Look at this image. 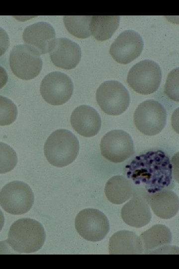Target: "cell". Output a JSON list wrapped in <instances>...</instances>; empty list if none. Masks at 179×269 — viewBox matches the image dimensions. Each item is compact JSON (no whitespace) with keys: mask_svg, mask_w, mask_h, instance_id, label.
<instances>
[{"mask_svg":"<svg viewBox=\"0 0 179 269\" xmlns=\"http://www.w3.org/2000/svg\"><path fill=\"white\" fill-rule=\"evenodd\" d=\"M144 193L153 212L158 217L170 219L178 213L179 200L174 191L164 189L154 193Z\"/></svg>","mask_w":179,"mask_h":269,"instance_id":"e0dca14e","label":"cell"},{"mask_svg":"<svg viewBox=\"0 0 179 269\" xmlns=\"http://www.w3.org/2000/svg\"><path fill=\"white\" fill-rule=\"evenodd\" d=\"M164 92L171 99L179 102V68L173 69L168 75Z\"/></svg>","mask_w":179,"mask_h":269,"instance_id":"d4e9b609","label":"cell"},{"mask_svg":"<svg viewBox=\"0 0 179 269\" xmlns=\"http://www.w3.org/2000/svg\"><path fill=\"white\" fill-rule=\"evenodd\" d=\"M46 239L43 226L37 221L22 218L10 226L6 243L19 253H32L40 250Z\"/></svg>","mask_w":179,"mask_h":269,"instance_id":"7a4b0ae2","label":"cell"},{"mask_svg":"<svg viewBox=\"0 0 179 269\" xmlns=\"http://www.w3.org/2000/svg\"><path fill=\"white\" fill-rule=\"evenodd\" d=\"M17 109L9 99L0 96V126H7L13 123L17 117Z\"/></svg>","mask_w":179,"mask_h":269,"instance_id":"cb8c5ba5","label":"cell"},{"mask_svg":"<svg viewBox=\"0 0 179 269\" xmlns=\"http://www.w3.org/2000/svg\"><path fill=\"white\" fill-rule=\"evenodd\" d=\"M120 16H92L89 29L90 34L98 41L109 39L118 27Z\"/></svg>","mask_w":179,"mask_h":269,"instance_id":"44dd1931","label":"cell"},{"mask_svg":"<svg viewBox=\"0 0 179 269\" xmlns=\"http://www.w3.org/2000/svg\"><path fill=\"white\" fill-rule=\"evenodd\" d=\"M4 224V217L3 213L0 209V231L2 229Z\"/></svg>","mask_w":179,"mask_h":269,"instance_id":"83f0119b","label":"cell"},{"mask_svg":"<svg viewBox=\"0 0 179 269\" xmlns=\"http://www.w3.org/2000/svg\"><path fill=\"white\" fill-rule=\"evenodd\" d=\"M49 52L51 60L56 66L67 70L77 66L82 55L80 46L67 38L55 39Z\"/></svg>","mask_w":179,"mask_h":269,"instance_id":"4fadbf2b","label":"cell"},{"mask_svg":"<svg viewBox=\"0 0 179 269\" xmlns=\"http://www.w3.org/2000/svg\"><path fill=\"white\" fill-rule=\"evenodd\" d=\"M121 216L127 225L137 228L150 222L152 215L144 192L136 190L132 198L122 207Z\"/></svg>","mask_w":179,"mask_h":269,"instance_id":"5bb4252c","label":"cell"},{"mask_svg":"<svg viewBox=\"0 0 179 269\" xmlns=\"http://www.w3.org/2000/svg\"><path fill=\"white\" fill-rule=\"evenodd\" d=\"M10 41L6 31L0 27V57L5 53L9 46Z\"/></svg>","mask_w":179,"mask_h":269,"instance_id":"484cf974","label":"cell"},{"mask_svg":"<svg viewBox=\"0 0 179 269\" xmlns=\"http://www.w3.org/2000/svg\"><path fill=\"white\" fill-rule=\"evenodd\" d=\"M100 148L103 157L110 162H122L134 153V144L130 135L120 130L107 133L102 138Z\"/></svg>","mask_w":179,"mask_h":269,"instance_id":"30bf717a","label":"cell"},{"mask_svg":"<svg viewBox=\"0 0 179 269\" xmlns=\"http://www.w3.org/2000/svg\"><path fill=\"white\" fill-rule=\"evenodd\" d=\"M73 129L81 135L90 137L95 135L101 128V119L92 107L81 105L72 112L70 118Z\"/></svg>","mask_w":179,"mask_h":269,"instance_id":"9a60e30c","label":"cell"},{"mask_svg":"<svg viewBox=\"0 0 179 269\" xmlns=\"http://www.w3.org/2000/svg\"><path fill=\"white\" fill-rule=\"evenodd\" d=\"M55 38L54 29L46 22H39L27 26L22 35L25 43L35 48L40 54L49 52Z\"/></svg>","mask_w":179,"mask_h":269,"instance_id":"2e32d148","label":"cell"},{"mask_svg":"<svg viewBox=\"0 0 179 269\" xmlns=\"http://www.w3.org/2000/svg\"><path fill=\"white\" fill-rule=\"evenodd\" d=\"M75 228L84 239L97 242L103 239L108 233L109 223L106 216L100 211L87 208L77 214Z\"/></svg>","mask_w":179,"mask_h":269,"instance_id":"9c48e42d","label":"cell"},{"mask_svg":"<svg viewBox=\"0 0 179 269\" xmlns=\"http://www.w3.org/2000/svg\"><path fill=\"white\" fill-rule=\"evenodd\" d=\"M92 16H70L63 17L67 30L73 36L79 38H87L91 34L89 24Z\"/></svg>","mask_w":179,"mask_h":269,"instance_id":"7402d4cb","label":"cell"},{"mask_svg":"<svg viewBox=\"0 0 179 269\" xmlns=\"http://www.w3.org/2000/svg\"><path fill=\"white\" fill-rule=\"evenodd\" d=\"M125 169L137 191L151 194L173 186L172 165L169 156L161 150H150L136 156Z\"/></svg>","mask_w":179,"mask_h":269,"instance_id":"6da1fadb","label":"cell"},{"mask_svg":"<svg viewBox=\"0 0 179 269\" xmlns=\"http://www.w3.org/2000/svg\"><path fill=\"white\" fill-rule=\"evenodd\" d=\"M8 80V76L6 70L0 66V90L6 84Z\"/></svg>","mask_w":179,"mask_h":269,"instance_id":"4316f807","label":"cell"},{"mask_svg":"<svg viewBox=\"0 0 179 269\" xmlns=\"http://www.w3.org/2000/svg\"><path fill=\"white\" fill-rule=\"evenodd\" d=\"M143 46V41L138 33L132 30H125L112 43L109 53L117 62L127 64L140 55Z\"/></svg>","mask_w":179,"mask_h":269,"instance_id":"7c38bea8","label":"cell"},{"mask_svg":"<svg viewBox=\"0 0 179 269\" xmlns=\"http://www.w3.org/2000/svg\"><path fill=\"white\" fill-rule=\"evenodd\" d=\"M34 193L30 186L22 181H13L6 184L0 192V205L6 212L21 215L31 208Z\"/></svg>","mask_w":179,"mask_h":269,"instance_id":"8992f818","label":"cell"},{"mask_svg":"<svg viewBox=\"0 0 179 269\" xmlns=\"http://www.w3.org/2000/svg\"><path fill=\"white\" fill-rule=\"evenodd\" d=\"M140 238L141 240L143 253H154L155 251L168 246L172 240V235L170 229L165 225L157 224L142 233Z\"/></svg>","mask_w":179,"mask_h":269,"instance_id":"d6986e66","label":"cell"},{"mask_svg":"<svg viewBox=\"0 0 179 269\" xmlns=\"http://www.w3.org/2000/svg\"><path fill=\"white\" fill-rule=\"evenodd\" d=\"M73 89L72 81L67 75L54 71L49 73L42 80L40 93L48 103L61 105L71 98Z\"/></svg>","mask_w":179,"mask_h":269,"instance_id":"8fae6325","label":"cell"},{"mask_svg":"<svg viewBox=\"0 0 179 269\" xmlns=\"http://www.w3.org/2000/svg\"><path fill=\"white\" fill-rule=\"evenodd\" d=\"M162 71L159 65L150 60H144L133 65L127 77L129 86L136 92L149 95L160 87Z\"/></svg>","mask_w":179,"mask_h":269,"instance_id":"277c9868","label":"cell"},{"mask_svg":"<svg viewBox=\"0 0 179 269\" xmlns=\"http://www.w3.org/2000/svg\"><path fill=\"white\" fill-rule=\"evenodd\" d=\"M17 163L15 150L8 144L0 142V174L12 170Z\"/></svg>","mask_w":179,"mask_h":269,"instance_id":"603a6c76","label":"cell"},{"mask_svg":"<svg viewBox=\"0 0 179 269\" xmlns=\"http://www.w3.org/2000/svg\"><path fill=\"white\" fill-rule=\"evenodd\" d=\"M96 99L102 111L109 115H119L129 107L130 95L126 88L120 82L106 81L98 88Z\"/></svg>","mask_w":179,"mask_h":269,"instance_id":"ba28073f","label":"cell"},{"mask_svg":"<svg viewBox=\"0 0 179 269\" xmlns=\"http://www.w3.org/2000/svg\"><path fill=\"white\" fill-rule=\"evenodd\" d=\"M45 156L52 165L62 167L73 162L79 151V142L70 131L57 130L47 139L44 147Z\"/></svg>","mask_w":179,"mask_h":269,"instance_id":"3957f363","label":"cell"},{"mask_svg":"<svg viewBox=\"0 0 179 269\" xmlns=\"http://www.w3.org/2000/svg\"><path fill=\"white\" fill-rule=\"evenodd\" d=\"M104 192L111 203L121 204L133 196L136 188L128 179L122 175H116L107 181Z\"/></svg>","mask_w":179,"mask_h":269,"instance_id":"ffe728a7","label":"cell"},{"mask_svg":"<svg viewBox=\"0 0 179 269\" xmlns=\"http://www.w3.org/2000/svg\"><path fill=\"white\" fill-rule=\"evenodd\" d=\"M136 128L146 135H155L164 128L167 113L164 106L154 100L141 103L136 109L133 116Z\"/></svg>","mask_w":179,"mask_h":269,"instance_id":"5b68a950","label":"cell"},{"mask_svg":"<svg viewBox=\"0 0 179 269\" xmlns=\"http://www.w3.org/2000/svg\"><path fill=\"white\" fill-rule=\"evenodd\" d=\"M108 249L110 254H141L143 253L140 237L133 232L127 230L118 231L110 237Z\"/></svg>","mask_w":179,"mask_h":269,"instance_id":"ac0fdd59","label":"cell"},{"mask_svg":"<svg viewBox=\"0 0 179 269\" xmlns=\"http://www.w3.org/2000/svg\"><path fill=\"white\" fill-rule=\"evenodd\" d=\"M9 62L13 73L24 80H29L37 77L42 68V61L39 53L27 44L14 46L10 51Z\"/></svg>","mask_w":179,"mask_h":269,"instance_id":"52a82bcc","label":"cell"}]
</instances>
